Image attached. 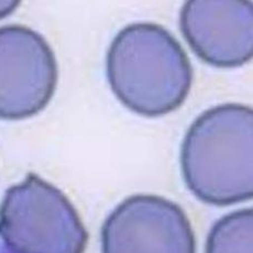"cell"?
Segmentation results:
<instances>
[{"instance_id": "cell-6", "label": "cell", "mask_w": 253, "mask_h": 253, "mask_svg": "<svg viewBox=\"0 0 253 253\" xmlns=\"http://www.w3.org/2000/svg\"><path fill=\"white\" fill-rule=\"evenodd\" d=\"M179 29L202 61L232 69L253 55V7L245 0H189L179 13Z\"/></svg>"}, {"instance_id": "cell-7", "label": "cell", "mask_w": 253, "mask_h": 253, "mask_svg": "<svg viewBox=\"0 0 253 253\" xmlns=\"http://www.w3.org/2000/svg\"><path fill=\"white\" fill-rule=\"evenodd\" d=\"M205 253H253V211H232L215 222Z\"/></svg>"}, {"instance_id": "cell-2", "label": "cell", "mask_w": 253, "mask_h": 253, "mask_svg": "<svg viewBox=\"0 0 253 253\" xmlns=\"http://www.w3.org/2000/svg\"><path fill=\"white\" fill-rule=\"evenodd\" d=\"M181 169L199 201L229 206L253 196V111L222 104L194 120L183 140Z\"/></svg>"}, {"instance_id": "cell-8", "label": "cell", "mask_w": 253, "mask_h": 253, "mask_svg": "<svg viewBox=\"0 0 253 253\" xmlns=\"http://www.w3.org/2000/svg\"><path fill=\"white\" fill-rule=\"evenodd\" d=\"M20 1H10V0H0V19L6 18L18 8Z\"/></svg>"}, {"instance_id": "cell-4", "label": "cell", "mask_w": 253, "mask_h": 253, "mask_svg": "<svg viewBox=\"0 0 253 253\" xmlns=\"http://www.w3.org/2000/svg\"><path fill=\"white\" fill-rule=\"evenodd\" d=\"M57 79L54 52L40 33L19 24L0 27V119L40 113L54 95Z\"/></svg>"}, {"instance_id": "cell-5", "label": "cell", "mask_w": 253, "mask_h": 253, "mask_svg": "<svg viewBox=\"0 0 253 253\" xmlns=\"http://www.w3.org/2000/svg\"><path fill=\"white\" fill-rule=\"evenodd\" d=\"M101 253H196L195 236L177 204L139 194L121 202L101 228Z\"/></svg>"}, {"instance_id": "cell-3", "label": "cell", "mask_w": 253, "mask_h": 253, "mask_svg": "<svg viewBox=\"0 0 253 253\" xmlns=\"http://www.w3.org/2000/svg\"><path fill=\"white\" fill-rule=\"evenodd\" d=\"M0 239L12 253H84L88 233L70 199L29 173L4 193Z\"/></svg>"}, {"instance_id": "cell-1", "label": "cell", "mask_w": 253, "mask_h": 253, "mask_svg": "<svg viewBox=\"0 0 253 253\" xmlns=\"http://www.w3.org/2000/svg\"><path fill=\"white\" fill-rule=\"evenodd\" d=\"M106 70L117 98L144 117L177 109L193 83L186 52L171 32L157 23L137 22L121 29L107 52Z\"/></svg>"}]
</instances>
